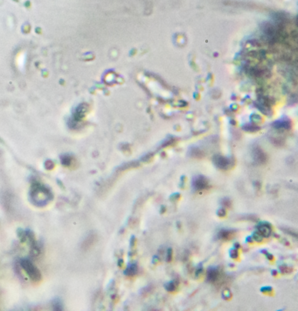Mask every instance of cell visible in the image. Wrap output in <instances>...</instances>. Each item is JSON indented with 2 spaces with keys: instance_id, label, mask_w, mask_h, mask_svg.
Instances as JSON below:
<instances>
[{
  "instance_id": "obj_7",
  "label": "cell",
  "mask_w": 298,
  "mask_h": 311,
  "mask_svg": "<svg viewBox=\"0 0 298 311\" xmlns=\"http://www.w3.org/2000/svg\"><path fill=\"white\" fill-rule=\"evenodd\" d=\"M137 266H136V265H131V266H130V267H128V269L126 270V274H128V275H133V274H135L137 273Z\"/></svg>"
},
{
  "instance_id": "obj_6",
  "label": "cell",
  "mask_w": 298,
  "mask_h": 311,
  "mask_svg": "<svg viewBox=\"0 0 298 311\" xmlns=\"http://www.w3.org/2000/svg\"><path fill=\"white\" fill-rule=\"evenodd\" d=\"M218 277V272L215 268H210L207 273L208 281H214Z\"/></svg>"
},
{
  "instance_id": "obj_1",
  "label": "cell",
  "mask_w": 298,
  "mask_h": 311,
  "mask_svg": "<svg viewBox=\"0 0 298 311\" xmlns=\"http://www.w3.org/2000/svg\"><path fill=\"white\" fill-rule=\"evenodd\" d=\"M31 196L37 204H46L50 201V192L41 186H38L32 190Z\"/></svg>"
},
{
  "instance_id": "obj_5",
  "label": "cell",
  "mask_w": 298,
  "mask_h": 311,
  "mask_svg": "<svg viewBox=\"0 0 298 311\" xmlns=\"http://www.w3.org/2000/svg\"><path fill=\"white\" fill-rule=\"evenodd\" d=\"M215 163H216V165L219 167V168H227V167H229V161H227V160H226V159H224V158H220V157H219V160H216L215 161Z\"/></svg>"
},
{
  "instance_id": "obj_4",
  "label": "cell",
  "mask_w": 298,
  "mask_h": 311,
  "mask_svg": "<svg viewBox=\"0 0 298 311\" xmlns=\"http://www.w3.org/2000/svg\"><path fill=\"white\" fill-rule=\"evenodd\" d=\"M258 232L262 237L268 238V237L270 236L271 234L270 227L268 224H260L259 226H258Z\"/></svg>"
},
{
  "instance_id": "obj_2",
  "label": "cell",
  "mask_w": 298,
  "mask_h": 311,
  "mask_svg": "<svg viewBox=\"0 0 298 311\" xmlns=\"http://www.w3.org/2000/svg\"><path fill=\"white\" fill-rule=\"evenodd\" d=\"M20 264L21 267L24 269V271L26 272V274H27L30 279H32L34 281L40 280V278H41L40 272L32 262L29 261L27 260H22L20 261Z\"/></svg>"
},
{
  "instance_id": "obj_3",
  "label": "cell",
  "mask_w": 298,
  "mask_h": 311,
  "mask_svg": "<svg viewBox=\"0 0 298 311\" xmlns=\"http://www.w3.org/2000/svg\"><path fill=\"white\" fill-rule=\"evenodd\" d=\"M207 180L203 176H197L192 180V187L195 190H202L207 187Z\"/></svg>"
}]
</instances>
